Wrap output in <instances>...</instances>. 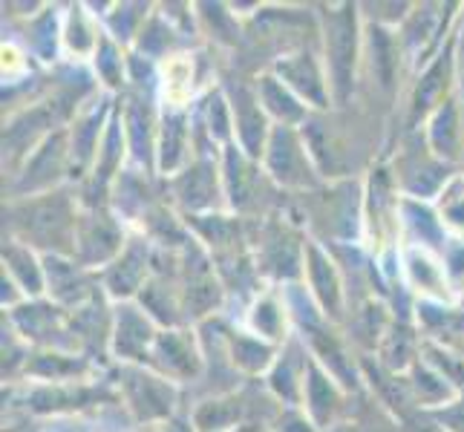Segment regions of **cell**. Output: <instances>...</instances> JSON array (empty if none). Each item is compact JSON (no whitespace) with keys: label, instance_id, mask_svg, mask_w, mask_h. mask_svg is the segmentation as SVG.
<instances>
[{"label":"cell","instance_id":"7a4b0ae2","mask_svg":"<svg viewBox=\"0 0 464 432\" xmlns=\"http://www.w3.org/2000/svg\"><path fill=\"white\" fill-rule=\"evenodd\" d=\"M121 331H127L124 338H119V349H124V351H133V349H139L141 343L148 341V334H136V331H148V329H145V323H141V320L133 317V314H124V320H121Z\"/></svg>","mask_w":464,"mask_h":432},{"label":"cell","instance_id":"277c9868","mask_svg":"<svg viewBox=\"0 0 464 432\" xmlns=\"http://www.w3.org/2000/svg\"><path fill=\"white\" fill-rule=\"evenodd\" d=\"M412 274H415V280L424 283V285H436L439 283L436 268L430 265L427 260H421V257H412Z\"/></svg>","mask_w":464,"mask_h":432},{"label":"cell","instance_id":"3957f363","mask_svg":"<svg viewBox=\"0 0 464 432\" xmlns=\"http://www.w3.org/2000/svg\"><path fill=\"white\" fill-rule=\"evenodd\" d=\"M254 323H257V329L275 334L277 331V312H275V306H271V302H263V306L257 309V317H254Z\"/></svg>","mask_w":464,"mask_h":432},{"label":"cell","instance_id":"6da1fadb","mask_svg":"<svg viewBox=\"0 0 464 432\" xmlns=\"http://www.w3.org/2000/svg\"><path fill=\"white\" fill-rule=\"evenodd\" d=\"M332 63H334V75H338V84L346 87V75L352 67V26L346 14H338L332 21Z\"/></svg>","mask_w":464,"mask_h":432}]
</instances>
